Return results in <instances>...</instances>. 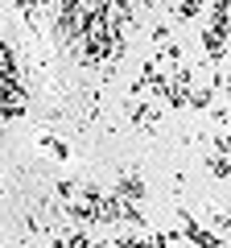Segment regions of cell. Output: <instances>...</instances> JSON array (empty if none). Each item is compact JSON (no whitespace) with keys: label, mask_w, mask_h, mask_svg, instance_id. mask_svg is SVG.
I'll return each mask as SVG.
<instances>
[{"label":"cell","mask_w":231,"mask_h":248,"mask_svg":"<svg viewBox=\"0 0 231 248\" xmlns=\"http://www.w3.org/2000/svg\"><path fill=\"white\" fill-rule=\"evenodd\" d=\"M161 112H165V108H161L157 99H128V120H132V128H157Z\"/></svg>","instance_id":"6da1fadb"},{"label":"cell","mask_w":231,"mask_h":248,"mask_svg":"<svg viewBox=\"0 0 231 248\" xmlns=\"http://www.w3.org/2000/svg\"><path fill=\"white\" fill-rule=\"evenodd\" d=\"M116 199H124V203H141L144 199V186H141V174H120V186H116Z\"/></svg>","instance_id":"7a4b0ae2"},{"label":"cell","mask_w":231,"mask_h":248,"mask_svg":"<svg viewBox=\"0 0 231 248\" xmlns=\"http://www.w3.org/2000/svg\"><path fill=\"white\" fill-rule=\"evenodd\" d=\"M37 145H42V149L50 153L54 161H71V145H66L62 137H50V133H42V137H37Z\"/></svg>","instance_id":"3957f363"},{"label":"cell","mask_w":231,"mask_h":248,"mask_svg":"<svg viewBox=\"0 0 231 248\" xmlns=\"http://www.w3.org/2000/svg\"><path fill=\"white\" fill-rule=\"evenodd\" d=\"M211 174L219 178V182L231 174V166H227V157H223V153H211Z\"/></svg>","instance_id":"277c9868"},{"label":"cell","mask_w":231,"mask_h":248,"mask_svg":"<svg viewBox=\"0 0 231 248\" xmlns=\"http://www.w3.org/2000/svg\"><path fill=\"white\" fill-rule=\"evenodd\" d=\"M169 42V29H165V21H157L153 25V46H165Z\"/></svg>","instance_id":"5b68a950"},{"label":"cell","mask_w":231,"mask_h":248,"mask_svg":"<svg viewBox=\"0 0 231 248\" xmlns=\"http://www.w3.org/2000/svg\"><path fill=\"white\" fill-rule=\"evenodd\" d=\"M211 228H215V236H223V228H227V211H211Z\"/></svg>","instance_id":"8992f818"}]
</instances>
